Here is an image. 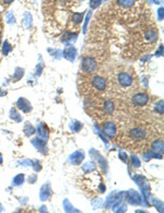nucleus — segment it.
Returning a JSON list of instances; mask_svg holds the SVG:
<instances>
[{"label":"nucleus","instance_id":"f257e3e1","mask_svg":"<svg viewBox=\"0 0 164 213\" xmlns=\"http://www.w3.org/2000/svg\"><path fill=\"white\" fill-rule=\"evenodd\" d=\"M96 68H98V63H96V61H95L94 59H92V58L86 57L84 58L83 61H82V69H83L84 71L93 72L96 70Z\"/></svg>","mask_w":164,"mask_h":213},{"label":"nucleus","instance_id":"f03ea898","mask_svg":"<svg viewBox=\"0 0 164 213\" xmlns=\"http://www.w3.org/2000/svg\"><path fill=\"white\" fill-rule=\"evenodd\" d=\"M118 82L123 87H129L133 83V78L126 72H121V73L118 75Z\"/></svg>","mask_w":164,"mask_h":213},{"label":"nucleus","instance_id":"7ed1b4c3","mask_svg":"<svg viewBox=\"0 0 164 213\" xmlns=\"http://www.w3.org/2000/svg\"><path fill=\"white\" fill-rule=\"evenodd\" d=\"M92 85L98 91H103L106 89V80L102 77H95L92 80Z\"/></svg>","mask_w":164,"mask_h":213},{"label":"nucleus","instance_id":"20e7f679","mask_svg":"<svg viewBox=\"0 0 164 213\" xmlns=\"http://www.w3.org/2000/svg\"><path fill=\"white\" fill-rule=\"evenodd\" d=\"M148 101H149L148 95L142 94V93L135 95V97L133 98V103L135 105H137V106H143V105H146L148 103Z\"/></svg>","mask_w":164,"mask_h":213},{"label":"nucleus","instance_id":"39448f33","mask_svg":"<svg viewBox=\"0 0 164 213\" xmlns=\"http://www.w3.org/2000/svg\"><path fill=\"white\" fill-rule=\"evenodd\" d=\"M18 107H19L21 110H23L24 113H27L29 110H31L30 102L26 101L25 98H20V100L18 101Z\"/></svg>","mask_w":164,"mask_h":213},{"label":"nucleus","instance_id":"423d86ee","mask_svg":"<svg viewBox=\"0 0 164 213\" xmlns=\"http://www.w3.org/2000/svg\"><path fill=\"white\" fill-rule=\"evenodd\" d=\"M83 157H84L83 152H81V151H77V152H75L71 155L70 162H71L72 164H80L81 161L83 160Z\"/></svg>","mask_w":164,"mask_h":213},{"label":"nucleus","instance_id":"0eeeda50","mask_svg":"<svg viewBox=\"0 0 164 213\" xmlns=\"http://www.w3.org/2000/svg\"><path fill=\"white\" fill-rule=\"evenodd\" d=\"M130 133H131L133 139H135V140H137V141L143 140V138H144V131L143 130H141V129H138V128L133 129Z\"/></svg>","mask_w":164,"mask_h":213},{"label":"nucleus","instance_id":"6e6552de","mask_svg":"<svg viewBox=\"0 0 164 213\" xmlns=\"http://www.w3.org/2000/svg\"><path fill=\"white\" fill-rule=\"evenodd\" d=\"M104 131L107 133L111 137H114L116 135V127L113 122H107L105 126H104Z\"/></svg>","mask_w":164,"mask_h":213},{"label":"nucleus","instance_id":"1a4fd4ad","mask_svg":"<svg viewBox=\"0 0 164 213\" xmlns=\"http://www.w3.org/2000/svg\"><path fill=\"white\" fill-rule=\"evenodd\" d=\"M152 151L154 153H162L163 152V142L161 140H156L152 143Z\"/></svg>","mask_w":164,"mask_h":213},{"label":"nucleus","instance_id":"9d476101","mask_svg":"<svg viewBox=\"0 0 164 213\" xmlns=\"http://www.w3.org/2000/svg\"><path fill=\"white\" fill-rule=\"evenodd\" d=\"M114 110H115V106H114V104H113L111 101H106L105 103H104V110H105L106 114L112 115Z\"/></svg>","mask_w":164,"mask_h":213},{"label":"nucleus","instance_id":"9b49d317","mask_svg":"<svg viewBox=\"0 0 164 213\" xmlns=\"http://www.w3.org/2000/svg\"><path fill=\"white\" fill-rule=\"evenodd\" d=\"M118 5L123 8H131L135 5V0H118Z\"/></svg>","mask_w":164,"mask_h":213},{"label":"nucleus","instance_id":"f8f14e48","mask_svg":"<svg viewBox=\"0 0 164 213\" xmlns=\"http://www.w3.org/2000/svg\"><path fill=\"white\" fill-rule=\"evenodd\" d=\"M71 20L73 24H80L83 20V13H73Z\"/></svg>","mask_w":164,"mask_h":213},{"label":"nucleus","instance_id":"ddd939ff","mask_svg":"<svg viewBox=\"0 0 164 213\" xmlns=\"http://www.w3.org/2000/svg\"><path fill=\"white\" fill-rule=\"evenodd\" d=\"M24 75V71L23 69H21V68H18L17 70H15V75H13V79H14V81L19 80L20 78H22Z\"/></svg>","mask_w":164,"mask_h":213},{"label":"nucleus","instance_id":"4468645a","mask_svg":"<svg viewBox=\"0 0 164 213\" xmlns=\"http://www.w3.org/2000/svg\"><path fill=\"white\" fill-rule=\"evenodd\" d=\"M9 52H11V45L6 40V42L2 44V52L5 54V55H7Z\"/></svg>","mask_w":164,"mask_h":213},{"label":"nucleus","instance_id":"2eb2a0df","mask_svg":"<svg viewBox=\"0 0 164 213\" xmlns=\"http://www.w3.org/2000/svg\"><path fill=\"white\" fill-rule=\"evenodd\" d=\"M45 130H46V127L44 126V125H40L38 127V135L40 137H43V138H47V132H45Z\"/></svg>","mask_w":164,"mask_h":213},{"label":"nucleus","instance_id":"dca6fc26","mask_svg":"<svg viewBox=\"0 0 164 213\" xmlns=\"http://www.w3.org/2000/svg\"><path fill=\"white\" fill-rule=\"evenodd\" d=\"M23 182H24V176L22 175V174L18 175L17 177L13 179V184H14V185H21Z\"/></svg>","mask_w":164,"mask_h":213},{"label":"nucleus","instance_id":"f3484780","mask_svg":"<svg viewBox=\"0 0 164 213\" xmlns=\"http://www.w3.org/2000/svg\"><path fill=\"white\" fill-rule=\"evenodd\" d=\"M101 5V0H90V7L92 9H96Z\"/></svg>","mask_w":164,"mask_h":213},{"label":"nucleus","instance_id":"a211bd4d","mask_svg":"<svg viewBox=\"0 0 164 213\" xmlns=\"http://www.w3.org/2000/svg\"><path fill=\"white\" fill-rule=\"evenodd\" d=\"M24 17H25V25H26V26H30V25H31V23H32V17H31V14L26 12L25 14H24Z\"/></svg>","mask_w":164,"mask_h":213},{"label":"nucleus","instance_id":"6ab92c4d","mask_svg":"<svg viewBox=\"0 0 164 213\" xmlns=\"http://www.w3.org/2000/svg\"><path fill=\"white\" fill-rule=\"evenodd\" d=\"M11 113H12V114L10 115V117H11L12 119H15L17 121H20V120H21V116H20V115H18V113H15L14 110H12Z\"/></svg>","mask_w":164,"mask_h":213},{"label":"nucleus","instance_id":"aec40b11","mask_svg":"<svg viewBox=\"0 0 164 213\" xmlns=\"http://www.w3.org/2000/svg\"><path fill=\"white\" fill-rule=\"evenodd\" d=\"M7 21H8V23H14V19H13V14H12L11 12H9L8 14H7Z\"/></svg>","mask_w":164,"mask_h":213},{"label":"nucleus","instance_id":"412c9836","mask_svg":"<svg viewBox=\"0 0 164 213\" xmlns=\"http://www.w3.org/2000/svg\"><path fill=\"white\" fill-rule=\"evenodd\" d=\"M90 17H91V12H89L85 17V22H84V26H83V32H85V30H86V26H88V22H89Z\"/></svg>","mask_w":164,"mask_h":213},{"label":"nucleus","instance_id":"4be33fe9","mask_svg":"<svg viewBox=\"0 0 164 213\" xmlns=\"http://www.w3.org/2000/svg\"><path fill=\"white\" fill-rule=\"evenodd\" d=\"M158 14H159V19H160V20H162V19H163V15H164V10H163V8H160V9H159Z\"/></svg>","mask_w":164,"mask_h":213},{"label":"nucleus","instance_id":"5701e85b","mask_svg":"<svg viewBox=\"0 0 164 213\" xmlns=\"http://www.w3.org/2000/svg\"><path fill=\"white\" fill-rule=\"evenodd\" d=\"M133 163L135 164L136 167H138L139 165H140V162H139V160L137 157H135V156H133Z\"/></svg>","mask_w":164,"mask_h":213},{"label":"nucleus","instance_id":"b1692460","mask_svg":"<svg viewBox=\"0 0 164 213\" xmlns=\"http://www.w3.org/2000/svg\"><path fill=\"white\" fill-rule=\"evenodd\" d=\"M121 156L123 160H126V154H124V152H121Z\"/></svg>","mask_w":164,"mask_h":213},{"label":"nucleus","instance_id":"393cba45","mask_svg":"<svg viewBox=\"0 0 164 213\" xmlns=\"http://www.w3.org/2000/svg\"><path fill=\"white\" fill-rule=\"evenodd\" d=\"M153 2L154 3H156V5H159V3H161L162 2V0H152Z\"/></svg>","mask_w":164,"mask_h":213},{"label":"nucleus","instance_id":"a878e982","mask_svg":"<svg viewBox=\"0 0 164 213\" xmlns=\"http://www.w3.org/2000/svg\"><path fill=\"white\" fill-rule=\"evenodd\" d=\"M12 1H13V0H5V2L6 3H11Z\"/></svg>","mask_w":164,"mask_h":213},{"label":"nucleus","instance_id":"bb28decb","mask_svg":"<svg viewBox=\"0 0 164 213\" xmlns=\"http://www.w3.org/2000/svg\"><path fill=\"white\" fill-rule=\"evenodd\" d=\"M1 162H2V157H1V155H0V164H1Z\"/></svg>","mask_w":164,"mask_h":213},{"label":"nucleus","instance_id":"cd10ccee","mask_svg":"<svg viewBox=\"0 0 164 213\" xmlns=\"http://www.w3.org/2000/svg\"><path fill=\"white\" fill-rule=\"evenodd\" d=\"M0 43H1V33H0Z\"/></svg>","mask_w":164,"mask_h":213}]
</instances>
